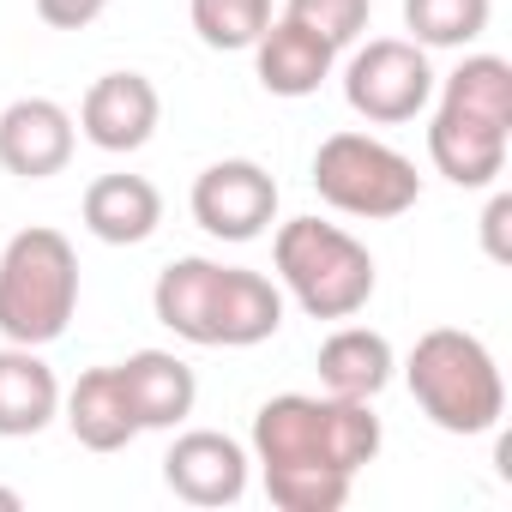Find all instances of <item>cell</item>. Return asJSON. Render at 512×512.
Here are the masks:
<instances>
[{
  "mask_svg": "<svg viewBox=\"0 0 512 512\" xmlns=\"http://www.w3.org/2000/svg\"><path fill=\"white\" fill-rule=\"evenodd\" d=\"M67 428L85 452H121L139 440V422H133V404H127L115 368L79 374V386L67 392Z\"/></svg>",
  "mask_w": 512,
  "mask_h": 512,
  "instance_id": "18",
  "label": "cell"
},
{
  "mask_svg": "<svg viewBox=\"0 0 512 512\" xmlns=\"http://www.w3.org/2000/svg\"><path fill=\"white\" fill-rule=\"evenodd\" d=\"M151 308L175 338H187L199 350H253V344L278 338V326H284V290L266 272L199 260V253L169 260L157 272Z\"/></svg>",
  "mask_w": 512,
  "mask_h": 512,
  "instance_id": "2",
  "label": "cell"
},
{
  "mask_svg": "<svg viewBox=\"0 0 512 512\" xmlns=\"http://www.w3.org/2000/svg\"><path fill=\"white\" fill-rule=\"evenodd\" d=\"M193 223L217 241H260L278 217V181L253 157H223L193 181Z\"/></svg>",
  "mask_w": 512,
  "mask_h": 512,
  "instance_id": "9",
  "label": "cell"
},
{
  "mask_svg": "<svg viewBox=\"0 0 512 512\" xmlns=\"http://www.w3.org/2000/svg\"><path fill=\"white\" fill-rule=\"evenodd\" d=\"M247 446L217 428H187L163 452V488L187 506H235L247 494Z\"/></svg>",
  "mask_w": 512,
  "mask_h": 512,
  "instance_id": "10",
  "label": "cell"
},
{
  "mask_svg": "<svg viewBox=\"0 0 512 512\" xmlns=\"http://www.w3.org/2000/svg\"><path fill=\"white\" fill-rule=\"evenodd\" d=\"M79 314V253L61 229H19L0 253V338L55 344Z\"/></svg>",
  "mask_w": 512,
  "mask_h": 512,
  "instance_id": "5",
  "label": "cell"
},
{
  "mask_svg": "<svg viewBox=\"0 0 512 512\" xmlns=\"http://www.w3.org/2000/svg\"><path fill=\"white\" fill-rule=\"evenodd\" d=\"M344 103L374 127H404L434 103V67L428 49L410 37H374L344 67Z\"/></svg>",
  "mask_w": 512,
  "mask_h": 512,
  "instance_id": "8",
  "label": "cell"
},
{
  "mask_svg": "<svg viewBox=\"0 0 512 512\" xmlns=\"http://www.w3.org/2000/svg\"><path fill=\"white\" fill-rule=\"evenodd\" d=\"M61 416V380L31 344L0 350V440H31Z\"/></svg>",
  "mask_w": 512,
  "mask_h": 512,
  "instance_id": "16",
  "label": "cell"
},
{
  "mask_svg": "<svg viewBox=\"0 0 512 512\" xmlns=\"http://www.w3.org/2000/svg\"><path fill=\"white\" fill-rule=\"evenodd\" d=\"M73 163V115L55 97H19L0 109V169L19 181H49Z\"/></svg>",
  "mask_w": 512,
  "mask_h": 512,
  "instance_id": "12",
  "label": "cell"
},
{
  "mask_svg": "<svg viewBox=\"0 0 512 512\" xmlns=\"http://www.w3.org/2000/svg\"><path fill=\"white\" fill-rule=\"evenodd\" d=\"M79 217L97 241L109 247H139L157 235L163 223V193L145 181V175H97L79 199Z\"/></svg>",
  "mask_w": 512,
  "mask_h": 512,
  "instance_id": "15",
  "label": "cell"
},
{
  "mask_svg": "<svg viewBox=\"0 0 512 512\" xmlns=\"http://www.w3.org/2000/svg\"><path fill=\"white\" fill-rule=\"evenodd\" d=\"M380 458V416L362 398L278 392L253 416V464L278 512H338L362 464Z\"/></svg>",
  "mask_w": 512,
  "mask_h": 512,
  "instance_id": "1",
  "label": "cell"
},
{
  "mask_svg": "<svg viewBox=\"0 0 512 512\" xmlns=\"http://www.w3.org/2000/svg\"><path fill=\"white\" fill-rule=\"evenodd\" d=\"M494 0H404V31L422 49H464L488 31Z\"/></svg>",
  "mask_w": 512,
  "mask_h": 512,
  "instance_id": "19",
  "label": "cell"
},
{
  "mask_svg": "<svg viewBox=\"0 0 512 512\" xmlns=\"http://www.w3.org/2000/svg\"><path fill=\"white\" fill-rule=\"evenodd\" d=\"M506 223H512V193H494L488 211H482V247H488V260H512V241H506Z\"/></svg>",
  "mask_w": 512,
  "mask_h": 512,
  "instance_id": "23",
  "label": "cell"
},
{
  "mask_svg": "<svg viewBox=\"0 0 512 512\" xmlns=\"http://www.w3.org/2000/svg\"><path fill=\"white\" fill-rule=\"evenodd\" d=\"M392 368H398V356H392L386 332L338 326V332L320 344V386H326L332 398H362V404H374V398L392 386Z\"/></svg>",
  "mask_w": 512,
  "mask_h": 512,
  "instance_id": "17",
  "label": "cell"
},
{
  "mask_svg": "<svg viewBox=\"0 0 512 512\" xmlns=\"http://www.w3.org/2000/svg\"><path fill=\"white\" fill-rule=\"evenodd\" d=\"M440 109L428 121V157L452 187H494L512 145V67L500 55H464L434 79Z\"/></svg>",
  "mask_w": 512,
  "mask_h": 512,
  "instance_id": "3",
  "label": "cell"
},
{
  "mask_svg": "<svg viewBox=\"0 0 512 512\" xmlns=\"http://www.w3.org/2000/svg\"><path fill=\"white\" fill-rule=\"evenodd\" d=\"M404 380L440 434H494L506 416V380L476 332H458V326L422 332L404 362Z\"/></svg>",
  "mask_w": 512,
  "mask_h": 512,
  "instance_id": "4",
  "label": "cell"
},
{
  "mask_svg": "<svg viewBox=\"0 0 512 512\" xmlns=\"http://www.w3.org/2000/svg\"><path fill=\"white\" fill-rule=\"evenodd\" d=\"M0 506H19V494H13V488H0Z\"/></svg>",
  "mask_w": 512,
  "mask_h": 512,
  "instance_id": "24",
  "label": "cell"
},
{
  "mask_svg": "<svg viewBox=\"0 0 512 512\" xmlns=\"http://www.w3.org/2000/svg\"><path fill=\"white\" fill-rule=\"evenodd\" d=\"M157 121H163V97L145 73H103L79 103V133L109 157H127V151L151 145Z\"/></svg>",
  "mask_w": 512,
  "mask_h": 512,
  "instance_id": "11",
  "label": "cell"
},
{
  "mask_svg": "<svg viewBox=\"0 0 512 512\" xmlns=\"http://www.w3.org/2000/svg\"><path fill=\"white\" fill-rule=\"evenodd\" d=\"M314 193L344 217L386 223L422 199V175L404 151H392L374 133H332L314 151Z\"/></svg>",
  "mask_w": 512,
  "mask_h": 512,
  "instance_id": "7",
  "label": "cell"
},
{
  "mask_svg": "<svg viewBox=\"0 0 512 512\" xmlns=\"http://www.w3.org/2000/svg\"><path fill=\"white\" fill-rule=\"evenodd\" d=\"M368 7H374V0H290L284 19H296L314 37H326L332 49H344V43H356L368 31Z\"/></svg>",
  "mask_w": 512,
  "mask_h": 512,
  "instance_id": "21",
  "label": "cell"
},
{
  "mask_svg": "<svg viewBox=\"0 0 512 512\" xmlns=\"http://www.w3.org/2000/svg\"><path fill=\"white\" fill-rule=\"evenodd\" d=\"M115 374H121V392L133 404L139 434L145 428H181L199 404V380L175 350H139V356L115 362Z\"/></svg>",
  "mask_w": 512,
  "mask_h": 512,
  "instance_id": "13",
  "label": "cell"
},
{
  "mask_svg": "<svg viewBox=\"0 0 512 512\" xmlns=\"http://www.w3.org/2000/svg\"><path fill=\"white\" fill-rule=\"evenodd\" d=\"M278 284L308 320H356L374 296V253L320 217H290L272 241Z\"/></svg>",
  "mask_w": 512,
  "mask_h": 512,
  "instance_id": "6",
  "label": "cell"
},
{
  "mask_svg": "<svg viewBox=\"0 0 512 512\" xmlns=\"http://www.w3.org/2000/svg\"><path fill=\"white\" fill-rule=\"evenodd\" d=\"M109 13V0H37V19L49 31H85Z\"/></svg>",
  "mask_w": 512,
  "mask_h": 512,
  "instance_id": "22",
  "label": "cell"
},
{
  "mask_svg": "<svg viewBox=\"0 0 512 512\" xmlns=\"http://www.w3.org/2000/svg\"><path fill=\"white\" fill-rule=\"evenodd\" d=\"M187 13L205 49L235 55V49L260 43V31L272 25V0H187Z\"/></svg>",
  "mask_w": 512,
  "mask_h": 512,
  "instance_id": "20",
  "label": "cell"
},
{
  "mask_svg": "<svg viewBox=\"0 0 512 512\" xmlns=\"http://www.w3.org/2000/svg\"><path fill=\"white\" fill-rule=\"evenodd\" d=\"M332 61H338V49L326 37H314L308 25H296V19H272L260 31V43H253V73H260V85L272 97H290V103L314 97L332 79Z\"/></svg>",
  "mask_w": 512,
  "mask_h": 512,
  "instance_id": "14",
  "label": "cell"
}]
</instances>
